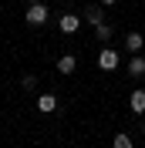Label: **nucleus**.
I'll use <instances>...</instances> for the list:
<instances>
[{"label":"nucleus","mask_w":145,"mask_h":148,"mask_svg":"<svg viewBox=\"0 0 145 148\" xmlns=\"http://www.w3.org/2000/svg\"><path fill=\"white\" fill-rule=\"evenodd\" d=\"M27 24L30 27H44L47 24V7L44 3H30L27 7Z\"/></svg>","instance_id":"nucleus-1"},{"label":"nucleus","mask_w":145,"mask_h":148,"mask_svg":"<svg viewBox=\"0 0 145 148\" xmlns=\"http://www.w3.org/2000/svg\"><path fill=\"white\" fill-rule=\"evenodd\" d=\"M57 27H61V34H74V30L81 27V17H78V14H61Z\"/></svg>","instance_id":"nucleus-2"},{"label":"nucleus","mask_w":145,"mask_h":148,"mask_svg":"<svg viewBox=\"0 0 145 148\" xmlns=\"http://www.w3.org/2000/svg\"><path fill=\"white\" fill-rule=\"evenodd\" d=\"M98 67H101V71H115V67H118V54L111 51V47H105V51L98 54Z\"/></svg>","instance_id":"nucleus-3"},{"label":"nucleus","mask_w":145,"mask_h":148,"mask_svg":"<svg viewBox=\"0 0 145 148\" xmlns=\"http://www.w3.org/2000/svg\"><path fill=\"white\" fill-rule=\"evenodd\" d=\"M128 104H132V111H135V114H145V88H135V91H132V98H128Z\"/></svg>","instance_id":"nucleus-4"},{"label":"nucleus","mask_w":145,"mask_h":148,"mask_svg":"<svg viewBox=\"0 0 145 148\" xmlns=\"http://www.w3.org/2000/svg\"><path fill=\"white\" fill-rule=\"evenodd\" d=\"M54 108H57V98H54V94H37V111H41V114H51Z\"/></svg>","instance_id":"nucleus-5"},{"label":"nucleus","mask_w":145,"mask_h":148,"mask_svg":"<svg viewBox=\"0 0 145 148\" xmlns=\"http://www.w3.org/2000/svg\"><path fill=\"white\" fill-rule=\"evenodd\" d=\"M142 44H145V37L138 34V30H132V34H125V47L132 51V54H138V51H142Z\"/></svg>","instance_id":"nucleus-6"},{"label":"nucleus","mask_w":145,"mask_h":148,"mask_svg":"<svg viewBox=\"0 0 145 148\" xmlns=\"http://www.w3.org/2000/svg\"><path fill=\"white\" fill-rule=\"evenodd\" d=\"M128 74H132V77H142L145 74V57H132V61H128Z\"/></svg>","instance_id":"nucleus-7"},{"label":"nucleus","mask_w":145,"mask_h":148,"mask_svg":"<svg viewBox=\"0 0 145 148\" xmlns=\"http://www.w3.org/2000/svg\"><path fill=\"white\" fill-rule=\"evenodd\" d=\"M74 67H78V61H74V54H64L61 61H57V71H61V74H74Z\"/></svg>","instance_id":"nucleus-8"},{"label":"nucleus","mask_w":145,"mask_h":148,"mask_svg":"<svg viewBox=\"0 0 145 148\" xmlns=\"http://www.w3.org/2000/svg\"><path fill=\"white\" fill-rule=\"evenodd\" d=\"M84 17H88V24H91V27L105 24V17H101V7H88V14H84Z\"/></svg>","instance_id":"nucleus-9"},{"label":"nucleus","mask_w":145,"mask_h":148,"mask_svg":"<svg viewBox=\"0 0 145 148\" xmlns=\"http://www.w3.org/2000/svg\"><path fill=\"white\" fill-rule=\"evenodd\" d=\"M111 34H115V30H111L108 24H98V27H95V37H98V40H111Z\"/></svg>","instance_id":"nucleus-10"},{"label":"nucleus","mask_w":145,"mask_h":148,"mask_svg":"<svg viewBox=\"0 0 145 148\" xmlns=\"http://www.w3.org/2000/svg\"><path fill=\"white\" fill-rule=\"evenodd\" d=\"M111 145H115V148H132V138H128V135H115Z\"/></svg>","instance_id":"nucleus-11"},{"label":"nucleus","mask_w":145,"mask_h":148,"mask_svg":"<svg viewBox=\"0 0 145 148\" xmlns=\"http://www.w3.org/2000/svg\"><path fill=\"white\" fill-rule=\"evenodd\" d=\"M20 84H24L27 91H34V88H37V77H34V74H24V81H20Z\"/></svg>","instance_id":"nucleus-12"},{"label":"nucleus","mask_w":145,"mask_h":148,"mask_svg":"<svg viewBox=\"0 0 145 148\" xmlns=\"http://www.w3.org/2000/svg\"><path fill=\"white\" fill-rule=\"evenodd\" d=\"M101 3H105V7H111V3H118V0H101Z\"/></svg>","instance_id":"nucleus-13"},{"label":"nucleus","mask_w":145,"mask_h":148,"mask_svg":"<svg viewBox=\"0 0 145 148\" xmlns=\"http://www.w3.org/2000/svg\"><path fill=\"white\" fill-rule=\"evenodd\" d=\"M27 3H41V0H27Z\"/></svg>","instance_id":"nucleus-14"}]
</instances>
